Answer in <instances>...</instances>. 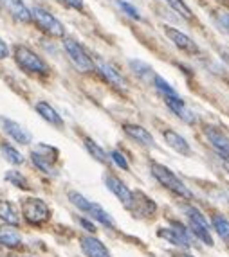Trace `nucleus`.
I'll list each match as a JSON object with an SVG mask.
<instances>
[{"label": "nucleus", "mask_w": 229, "mask_h": 257, "mask_svg": "<svg viewBox=\"0 0 229 257\" xmlns=\"http://www.w3.org/2000/svg\"><path fill=\"white\" fill-rule=\"evenodd\" d=\"M13 58H15V63L24 72L33 74V76H47L49 74L47 61L43 60L42 56L36 54L31 47H27V45H15Z\"/></svg>", "instance_id": "nucleus-1"}, {"label": "nucleus", "mask_w": 229, "mask_h": 257, "mask_svg": "<svg viewBox=\"0 0 229 257\" xmlns=\"http://www.w3.org/2000/svg\"><path fill=\"white\" fill-rule=\"evenodd\" d=\"M67 196H69V202L72 203L76 209H80L83 212V214H87L89 218L96 219L98 223H101V225H105V227L108 228H114L116 227V223H114L112 216L108 214L107 210L103 209L101 205H98L96 202H91L89 198H85L82 193H76V191H69L67 193Z\"/></svg>", "instance_id": "nucleus-2"}, {"label": "nucleus", "mask_w": 229, "mask_h": 257, "mask_svg": "<svg viewBox=\"0 0 229 257\" xmlns=\"http://www.w3.org/2000/svg\"><path fill=\"white\" fill-rule=\"evenodd\" d=\"M150 171H151V176H154L163 187L172 191L173 194H177V196H182V198H193V194H191V191L186 187V184H184L170 167L163 166V164H159V162H151Z\"/></svg>", "instance_id": "nucleus-3"}, {"label": "nucleus", "mask_w": 229, "mask_h": 257, "mask_svg": "<svg viewBox=\"0 0 229 257\" xmlns=\"http://www.w3.org/2000/svg\"><path fill=\"white\" fill-rule=\"evenodd\" d=\"M31 20H35L36 26L43 33H47L49 36H54V38H63L65 36V26L54 15L49 13L47 9L35 6V8L31 9Z\"/></svg>", "instance_id": "nucleus-4"}, {"label": "nucleus", "mask_w": 229, "mask_h": 257, "mask_svg": "<svg viewBox=\"0 0 229 257\" xmlns=\"http://www.w3.org/2000/svg\"><path fill=\"white\" fill-rule=\"evenodd\" d=\"M184 212H186V216H188V223H190L191 234H193L195 237H199V239L202 241V243L208 244V246H213L209 221L206 219V216L193 205H184Z\"/></svg>", "instance_id": "nucleus-5"}, {"label": "nucleus", "mask_w": 229, "mask_h": 257, "mask_svg": "<svg viewBox=\"0 0 229 257\" xmlns=\"http://www.w3.org/2000/svg\"><path fill=\"white\" fill-rule=\"evenodd\" d=\"M63 49L69 56L70 63L80 70V72H94L96 70V65H94V60H92L89 52L80 45L76 40L72 38H65L63 40Z\"/></svg>", "instance_id": "nucleus-6"}, {"label": "nucleus", "mask_w": 229, "mask_h": 257, "mask_svg": "<svg viewBox=\"0 0 229 257\" xmlns=\"http://www.w3.org/2000/svg\"><path fill=\"white\" fill-rule=\"evenodd\" d=\"M22 214L31 225H43L51 219V209L40 198H26L22 203Z\"/></svg>", "instance_id": "nucleus-7"}, {"label": "nucleus", "mask_w": 229, "mask_h": 257, "mask_svg": "<svg viewBox=\"0 0 229 257\" xmlns=\"http://www.w3.org/2000/svg\"><path fill=\"white\" fill-rule=\"evenodd\" d=\"M157 236L163 237L165 241H168L173 246H179V248H190L191 246V236L188 228H184L181 223H173V228H159L157 230Z\"/></svg>", "instance_id": "nucleus-8"}, {"label": "nucleus", "mask_w": 229, "mask_h": 257, "mask_svg": "<svg viewBox=\"0 0 229 257\" xmlns=\"http://www.w3.org/2000/svg\"><path fill=\"white\" fill-rule=\"evenodd\" d=\"M105 185L108 187V191L114 194V196L123 203L128 210H132L134 207V193L126 187V184L123 180H119L117 176L114 175H107L105 176Z\"/></svg>", "instance_id": "nucleus-9"}, {"label": "nucleus", "mask_w": 229, "mask_h": 257, "mask_svg": "<svg viewBox=\"0 0 229 257\" xmlns=\"http://www.w3.org/2000/svg\"><path fill=\"white\" fill-rule=\"evenodd\" d=\"M204 135L213 146V150L220 155L222 159L229 162V137L222 130L215 128V126H206L204 128Z\"/></svg>", "instance_id": "nucleus-10"}, {"label": "nucleus", "mask_w": 229, "mask_h": 257, "mask_svg": "<svg viewBox=\"0 0 229 257\" xmlns=\"http://www.w3.org/2000/svg\"><path fill=\"white\" fill-rule=\"evenodd\" d=\"M165 35L172 40V43L175 45V47H179L181 51L188 52V54H199V52H200L199 45L195 43V40H191L190 36L184 35L182 31L175 29V27L166 26L165 27Z\"/></svg>", "instance_id": "nucleus-11"}, {"label": "nucleus", "mask_w": 229, "mask_h": 257, "mask_svg": "<svg viewBox=\"0 0 229 257\" xmlns=\"http://www.w3.org/2000/svg\"><path fill=\"white\" fill-rule=\"evenodd\" d=\"M165 103L182 122H186V124H195V122H197V115L186 106V103H184L179 95H166Z\"/></svg>", "instance_id": "nucleus-12"}, {"label": "nucleus", "mask_w": 229, "mask_h": 257, "mask_svg": "<svg viewBox=\"0 0 229 257\" xmlns=\"http://www.w3.org/2000/svg\"><path fill=\"white\" fill-rule=\"evenodd\" d=\"M0 124H2V128H4V132L8 133L9 137L17 141L18 144H31V141H33L31 133L22 124H18L17 120H11L8 117H0Z\"/></svg>", "instance_id": "nucleus-13"}, {"label": "nucleus", "mask_w": 229, "mask_h": 257, "mask_svg": "<svg viewBox=\"0 0 229 257\" xmlns=\"http://www.w3.org/2000/svg\"><path fill=\"white\" fill-rule=\"evenodd\" d=\"M94 65H96V70H98L112 86H116V88H125L126 86V79L121 76V72H119L116 67H112V65L103 60L94 61Z\"/></svg>", "instance_id": "nucleus-14"}, {"label": "nucleus", "mask_w": 229, "mask_h": 257, "mask_svg": "<svg viewBox=\"0 0 229 257\" xmlns=\"http://www.w3.org/2000/svg\"><path fill=\"white\" fill-rule=\"evenodd\" d=\"M123 132H125L130 139H134L135 142H139L141 146L156 148V139H154V135H151L146 128H143V126L126 122V124H123Z\"/></svg>", "instance_id": "nucleus-15"}, {"label": "nucleus", "mask_w": 229, "mask_h": 257, "mask_svg": "<svg viewBox=\"0 0 229 257\" xmlns=\"http://www.w3.org/2000/svg\"><path fill=\"white\" fill-rule=\"evenodd\" d=\"M80 246L87 257H112L107 246L94 236H82Z\"/></svg>", "instance_id": "nucleus-16"}, {"label": "nucleus", "mask_w": 229, "mask_h": 257, "mask_svg": "<svg viewBox=\"0 0 229 257\" xmlns=\"http://www.w3.org/2000/svg\"><path fill=\"white\" fill-rule=\"evenodd\" d=\"M163 139H165L166 144H168L173 151H177L179 155H184V157H190L191 155V148H190V144H188V141L182 137L181 133L175 132V130H170V128L165 130V132H163Z\"/></svg>", "instance_id": "nucleus-17"}, {"label": "nucleus", "mask_w": 229, "mask_h": 257, "mask_svg": "<svg viewBox=\"0 0 229 257\" xmlns=\"http://www.w3.org/2000/svg\"><path fill=\"white\" fill-rule=\"evenodd\" d=\"M35 108H36V111H38V115L42 117L43 120H47L49 124L56 126V128H63L65 122H63V119H61V115L47 103V101H38Z\"/></svg>", "instance_id": "nucleus-18"}, {"label": "nucleus", "mask_w": 229, "mask_h": 257, "mask_svg": "<svg viewBox=\"0 0 229 257\" xmlns=\"http://www.w3.org/2000/svg\"><path fill=\"white\" fill-rule=\"evenodd\" d=\"M2 2L6 4V8L15 20L24 22V24L31 22V9L24 4V0H2Z\"/></svg>", "instance_id": "nucleus-19"}, {"label": "nucleus", "mask_w": 229, "mask_h": 257, "mask_svg": "<svg viewBox=\"0 0 229 257\" xmlns=\"http://www.w3.org/2000/svg\"><path fill=\"white\" fill-rule=\"evenodd\" d=\"M0 244L6 248H18V246H22V236L11 225L0 227Z\"/></svg>", "instance_id": "nucleus-20"}, {"label": "nucleus", "mask_w": 229, "mask_h": 257, "mask_svg": "<svg viewBox=\"0 0 229 257\" xmlns=\"http://www.w3.org/2000/svg\"><path fill=\"white\" fill-rule=\"evenodd\" d=\"M156 209L157 205L148 196H144L143 193H134V207H132L134 212H137L141 216H150L156 212Z\"/></svg>", "instance_id": "nucleus-21"}, {"label": "nucleus", "mask_w": 229, "mask_h": 257, "mask_svg": "<svg viewBox=\"0 0 229 257\" xmlns=\"http://www.w3.org/2000/svg\"><path fill=\"white\" fill-rule=\"evenodd\" d=\"M0 219L11 227H18L20 218H18L17 209L13 207V203L6 202V200H0Z\"/></svg>", "instance_id": "nucleus-22"}, {"label": "nucleus", "mask_w": 229, "mask_h": 257, "mask_svg": "<svg viewBox=\"0 0 229 257\" xmlns=\"http://www.w3.org/2000/svg\"><path fill=\"white\" fill-rule=\"evenodd\" d=\"M128 65H130V69L134 70L135 76H139L141 79H144V81H151L154 76H156V72H154V69H151L150 65L141 60H130Z\"/></svg>", "instance_id": "nucleus-23"}, {"label": "nucleus", "mask_w": 229, "mask_h": 257, "mask_svg": "<svg viewBox=\"0 0 229 257\" xmlns=\"http://www.w3.org/2000/svg\"><path fill=\"white\" fill-rule=\"evenodd\" d=\"M83 144H85V148H87V151L94 157L98 162H101V164H108L110 162V159H108V155L105 153V150L100 146V144H96L94 141H92L91 137H85L83 139Z\"/></svg>", "instance_id": "nucleus-24"}, {"label": "nucleus", "mask_w": 229, "mask_h": 257, "mask_svg": "<svg viewBox=\"0 0 229 257\" xmlns=\"http://www.w3.org/2000/svg\"><path fill=\"white\" fill-rule=\"evenodd\" d=\"M213 24L216 26V29L224 33L225 36H229V11H224V9H215L211 15Z\"/></svg>", "instance_id": "nucleus-25"}, {"label": "nucleus", "mask_w": 229, "mask_h": 257, "mask_svg": "<svg viewBox=\"0 0 229 257\" xmlns=\"http://www.w3.org/2000/svg\"><path fill=\"white\" fill-rule=\"evenodd\" d=\"M0 151H2V155H4V159L8 160V162L15 164V166H20V164L26 162L24 155H22L17 148L11 146V144H6V142H4V144L0 146Z\"/></svg>", "instance_id": "nucleus-26"}, {"label": "nucleus", "mask_w": 229, "mask_h": 257, "mask_svg": "<svg viewBox=\"0 0 229 257\" xmlns=\"http://www.w3.org/2000/svg\"><path fill=\"white\" fill-rule=\"evenodd\" d=\"M211 227L215 228V232L220 236V239L229 241V219H225L224 216L215 214L211 218Z\"/></svg>", "instance_id": "nucleus-27"}, {"label": "nucleus", "mask_w": 229, "mask_h": 257, "mask_svg": "<svg viewBox=\"0 0 229 257\" xmlns=\"http://www.w3.org/2000/svg\"><path fill=\"white\" fill-rule=\"evenodd\" d=\"M31 160H33V164H35V166L38 167V169H40V171H42V173H45V175H51V176L56 175V169H54V164H52L51 160L43 159L42 155H38V153H36V151H33V153H31Z\"/></svg>", "instance_id": "nucleus-28"}, {"label": "nucleus", "mask_w": 229, "mask_h": 257, "mask_svg": "<svg viewBox=\"0 0 229 257\" xmlns=\"http://www.w3.org/2000/svg\"><path fill=\"white\" fill-rule=\"evenodd\" d=\"M166 4L170 6V8L175 11L177 15H181L182 18H186V20H190L191 17H193V13H191V9L188 8V4L184 2V0H165Z\"/></svg>", "instance_id": "nucleus-29"}, {"label": "nucleus", "mask_w": 229, "mask_h": 257, "mask_svg": "<svg viewBox=\"0 0 229 257\" xmlns=\"http://www.w3.org/2000/svg\"><path fill=\"white\" fill-rule=\"evenodd\" d=\"M151 83L156 85L157 90L163 94V97H166V95H177V92H175V88H173L172 85H170L166 79H163V77L159 76V74H156L154 76V79H151Z\"/></svg>", "instance_id": "nucleus-30"}, {"label": "nucleus", "mask_w": 229, "mask_h": 257, "mask_svg": "<svg viewBox=\"0 0 229 257\" xmlns=\"http://www.w3.org/2000/svg\"><path fill=\"white\" fill-rule=\"evenodd\" d=\"M114 2H116L117 8L121 9V11H125L130 18H134V20H141V13H139L137 8H134L130 2H126V0H114Z\"/></svg>", "instance_id": "nucleus-31"}, {"label": "nucleus", "mask_w": 229, "mask_h": 257, "mask_svg": "<svg viewBox=\"0 0 229 257\" xmlns=\"http://www.w3.org/2000/svg\"><path fill=\"white\" fill-rule=\"evenodd\" d=\"M6 180L11 182V184L18 189H29L27 187V180L22 176V173H18V171H8L6 173Z\"/></svg>", "instance_id": "nucleus-32"}, {"label": "nucleus", "mask_w": 229, "mask_h": 257, "mask_svg": "<svg viewBox=\"0 0 229 257\" xmlns=\"http://www.w3.org/2000/svg\"><path fill=\"white\" fill-rule=\"evenodd\" d=\"M108 159L112 160L114 164H116L117 167H119V169H125V171H128V162H126V159H125V155L123 153H119V151H116L114 150L112 153L108 155Z\"/></svg>", "instance_id": "nucleus-33"}, {"label": "nucleus", "mask_w": 229, "mask_h": 257, "mask_svg": "<svg viewBox=\"0 0 229 257\" xmlns=\"http://www.w3.org/2000/svg\"><path fill=\"white\" fill-rule=\"evenodd\" d=\"M65 6H69L70 9H76V11H82L83 9V0H61Z\"/></svg>", "instance_id": "nucleus-34"}, {"label": "nucleus", "mask_w": 229, "mask_h": 257, "mask_svg": "<svg viewBox=\"0 0 229 257\" xmlns=\"http://www.w3.org/2000/svg\"><path fill=\"white\" fill-rule=\"evenodd\" d=\"M9 56V47H8V43L4 42V40L0 38V60H6Z\"/></svg>", "instance_id": "nucleus-35"}, {"label": "nucleus", "mask_w": 229, "mask_h": 257, "mask_svg": "<svg viewBox=\"0 0 229 257\" xmlns=\"http://www.w3.org/2000/svg\"><path fill=\"white\" fill-rule=\"evenodd\" d=\"M80 223H82L83 227H85V228H87V230H89V232H96V227H94V225H92L91 221H87L85 218H82V219H80Z\"/></svg>", "instance_id": "nucleus-36"}, {"label": "nucleus", "mask_w": 229, "mask_h": 257, "mask_svg": "<svg viewBox=\"0 0 229 257\" xmlns=\"http://www.w3.org/2000/svg\"><path fill=\"white\" fill-rule=\"evenodd\" d=\"M175 257H195L191 253H175Z\"/></svg>", "instance_id": "nucleus-37"}]
</instances>
